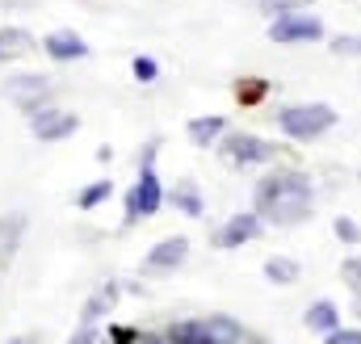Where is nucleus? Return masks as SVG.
Masks as SVG:
<instances>
[{
  "label": "nucleus",
  "instance_id": "obj_28",
  "mask_svg": "<svg viewBox=\"0 0 361 344\" xmlns=\"http://www.w3.org/2000/svg\"><path fill=\"white\" fill-rule=\"evenodd\" d=\"M160 147H164V143H160V135L143 143V152H139V172H143V168H156V156H160Z\"/></svg>",
  "mask_w": 361,
  "mask_h": 344
},
{
  "label": "nucleus",
  "instance_id": "obj_26",
  "mask_svg": "<svg viewBox=\"0 0 361 344\" xmlns=\"http://www.w3.org/2000/svg\"><path fill=\"white\" fill-rule=\"evenodd\" d=\"M139 336H143V332L130 328V324H109V328H105V340L109 344H139Z\"/></svg>",
  "mask_w": 361,
  "mask_h": 344
},
{
  "label": "nucleus",
  "instance_id": "obj_11",
  "mask_svg": "<svg viewBox=\"0 0 361 344\" xmlns=\"http://www.w3.org/2000/svg\"><path fill=\"white\" fill-rule=\"evenodd\" d=\"M118 298H122V285H118V281H101L89 298H85V307H80V324H85V328H97V319L114 315Z\"/></svg>",
  "mask_w": 361,
  "mask_h": 344
},
{
  "label": "nucleus",
  "instance_id": "obj_9",
  "mask_svg": "<svg viewBox=\"0 0 361 344\" xmlns=\"http://www.w3.org/2000/svg\"><path fill=\"white\" fill-rule=\"evenodd\" d=\"M42 55L47 59H55V63H76V59H89V42H85V34H76V30H51L42 42Z\"/></svg>",
  "mask_w": 361,
  "mask_h": 344
},
{
  "label": "nucleus",
  "instance_id": "obj_19",
  "mask_svg": "<svg viewBox=\"0 0 361 344\" xmlns=\"http://www.w3.org/2000/svg\"><path fill=\"white\" fill-rule=\"evenodd\" d=\"M265 277H269L273 285H294V281H302V264L294 257H269L265 260Z\"/></svg>",
  "mask_w": 361,
  "mask_h": 344
},
{
  "label": "nucleus",
  "instance_id": "obj_8",
  "mask_svg": "<svg viewBox=\"0 0 361 344\" xmlns=\"http://www.w3.org/2000/svg\"><path fill=\"white\" fill-rule=\"evenodd\" d=\"M261 231H265V223H261V214H257V210L231 214V219L214 231V248H219V252H235V248H244V244L261 240Z\"/></svg>",
  "mask_w": 361,
  "mask_h": 344
},
{
  "label": "nucleus",
  "instance_id": "obj_21",
  "mask_svg": "<svg viewBox=\"0 0 361 344\" xmlns=\"http://www.w3.org/2000/svg\"><path fill=\"white\" fill-rule=\"evenodd\" d=\"M332 235H336L345 248H357L361 244V223L349 219V214H336V219H332Z\"/></svg>",
  "mask_w": 361,
  "mask_h": 344
},
{
  "label": "nucleus",
  "instance_id": "obj_27",
  "mask_svg": "<svg viewBox=\"0 0 361 344\" xmlns=\"http://www.w3.org/2000/svg\"><path fill=\"white\" fill-rule=\"evenodd\" d=\"M324 344H361V328H349V324H345V328L328 332V336H324Z\"/></svg>",
  "mask_w": 361,
  "mask_h": 344
},
{
  "label": "nucleus",
  "instance_id": "obj_3",
  "mask_svg": "<svg viewBox=\"0 0 361 344\" xmlns=\"http://www.w3.org/2000/svg\"><path fill=\"white\" fill-rule=\"evenodd\" d=\"M219 156L231 168H252V164H273L277 160V147H273L269 139L252 135V130H227L223 143H219Z\"/></svg>",
  "mask_w": 361,
  "mask_h": 344
},
{
  "label": "nucleus",
  "instance_id": "obj_32",
  "mask_svg": "<svg viewBox=\"0 0 361 344\" xmlns=\"http://www.w3.org/2000/svg\"><path fill=\"white\" fill-rule=\"evenodd\" d=\"M114 160V147H97V164H109Z\"/></svg>",
  "mask_w": 361,
  "mask_h": 344
},
{
  "label": "nucleus",
  "instance_id": "obj_25",
  "mask_svg": "<svg viewBox=\"0 0 361 344\" xmlns=\"http://www.w3.org/2000/svg\"><path fill=\"white\" fill-rule=\"evenodd\" d=\"M311 0H261V8L269 13V21L273 17H286V13H302Z\"/></svg>",
  "mask_w": 361,
  "mask_h": 344
},
{
  "label": "nucleus",
  "instance_id": "obj_23",
  "mask_svg": "<svg viewBox=\"0 0 361 344\" xmlns=\"http://www.w3.org/2000/svg\"><path fill=\"white\" fill-rule=\"evenodd\" d=\"M332 55L361 59V34H336V38H332Z\"/></svg>",
  "mask_w": 361,
  "mask_h": 344
},
{
  "label": "nucleus",
  "instance_id": "obj_30",
  "mask_svg": "<svg viewBox=\"0 0 361 344\" xmlns=\"http://www.w3.org/2000/svg\"><path fill=\"white\" fill-rule=\"evenodd\" d=\"M0 4H4V8H34L38 0H0Z\"/></svg>",
  "mask_w": 361,
  "mask_h": 344
},
{
  "label": "nucleus",
  "instance_id": "obj_4",
  "mask_svg": "<svg viewBox=\"0 0 361 344\" xmlns=\"http://www.w3.org/2000/svg\"><path fill=\"white\" fill-rule=\"evenodd\" d=\"M0 92L30 118L34 109H42V105H51V97H55V80L51 76H42V72H17V76H4V85Z\"/></svg>",
  "mask_w": 361,
  "mask_h": 344
},
{
  "label": "nucleus",
  "instance_id": "obj_29",
  "mask_svg": "<svg viewBox=\"0 0 361 344\" xmlns=\"http://www.w3.org/2000/svg\"><path fill=\"white\" fill-rule=\"evenodd\" d=\"M68 344H101V332H97V328H85V324H80V328H76V336H72Z\"/></svg>",
  "mask_w": 361,
  "mask_h": 344
},
{
  "label": "nucleus",
  "instance_id": "obj_22",
  "mask_svg": "<svg viewBox=\"0 0 361 344\" xmlns=\"http://www.w3.org/2000/svg\"><path fill=\"white\" fill-rule=\"evenodd\" d=\"M130 72H135L139 85H156V80H160V63H156L152 55H135V59H130Z\"/></svg>",
  "mask_w": 361,
  "mask_h": 344
},
{
  "label": "nucleus",
  "instance_id": "obj_7",
  "mask_svg": "<svg viewBox=\"0 0 361 344\" xmlns=\"http://www.w3.org/2000/svg\"><path fill=\"white\" fill-rule=\"evenodd\" d=\"M324 38V21L315 13H286V17H273L269 21V42L277 47H294V42H319Z\"/></svg>",
  "mask_w": 361,
  "mask_h": 344
},
{
  "label": "nucleus",
  "instance_id": "obj_1",
  "mask_svg": "<svg viewBox=\"0 0 361 344\" xmlns=\"http://www.w3.org/2000/svg\"><path fill=\"white\" fill-rule=\"evenodd\" d=\"M315 206V185L302 168H273L252 189V210L273 227H302Z\"/></svg>",
  "mask_w": 361,
  "mask_h": 344
},
{
  "label": "nucleus",
  "instance_id": "obj_17",
  "mask_svg": "<svg viewBox=\"0 0 361 344\" xmlns=\"http://www.w3.org/2000/svg\"><path fill=\"white\" fill-rule=\"evenodd\" d=\"M21 231H25V214H4L0 219V269H8L17 257V244H21Z\"/></svg>",
  "mask_w": 361,
  "mask_h": 344
},
{
  "label": "nucleus",
  "instance_id": "obj_33",
  "mask_svg": "<svg viewBox=\"0 0 361 344\" xmlns=\"http://www.w3.org/2000/svg\"><path fill=\"white\" fill-rule=\"evenodd\" d=\"M353 311H357V319H361V298H353Z\"/></svg>",
  "mask_w": 361,
  "mask_h": 344
},
{
  "label": "nucleus",
  "instance_id": "obj_24",
  "mask_svg": "<svg viewBox=\"0 0 361 344\" xmlns=\"http://www.w3.org/2000/svg\"><path fill=\"white\" fill-rule=\"evenodd\" d=\"M341 277L353 290V298H361V257H345L341 260Z\"/></svg>",
  "mask_w": 361,
  "mask_h": 344
},
{
  "label": "nucleus",
  "instance_id": "obj_12",
  "mask_svg": "<svg viewBox=\"0 0 361 344\" xmlns=\"http://www.w3.org/2000/svg\"><path fill=\"white\" fill-rule=\"evenodd\" d=\"M185 135H189V147H219L223 135H227V118L223 113H202V118H189L185 122Z\"/></svg>",
  "mask_w": 361,
  "mask_h": 344
},
{
  "label": "nucleus",
  "instance_id": "obj_18",
  "mask_svg": "<svg viewBox=\"0 0 361 344\" xmlns=\"http://www.w3.org/2000/svg\"><path fill=\"white\" fill-rule=\"evenodd\" d=\"M269 88H273V85L265 80V76H240L231 92H235V101H240L244 109H257V105H265V97H269Z\"/></svg>",
  "mask_w": 361,
  "mask_h": 344
},
{
  "label": "nucleus",
  "instance_id": "obj_14",
  "mask_svg": "<svg viewBox=\"0 0 361 344\" xmlns=\"http://www.w3.org/2000/svg\"><path fill=\"white\" fill-rule=\"evenodd\" d=\"M202 324H206V340L210 344H244L248 340V332H244V324L235 315L214 311V315H202Z\"/></svg>",
  "mask_w": 361,
  "mask_h": 344
},
{
  "label": "nucleus",
  "instance_id": "obj_6",
  "mask_svg": "<svg viewBox=\"0 0 361 344\" xmlns=\"http://www.w3.org/2000/svg\"><path fill=\"white\" fill-rule=\"evenodd\" d=\"M76 130H80V113H72V109L42 105V109L30 113V135H34L38 143H63V139H72Z\"/></svg>",
  "mask_w": 361,
  "mask_h": 344
},
{
  "label": "nucleus",
  "instance_id": "obj_20",
  "mask_svg": "<svg viewBox=\"0 0 361 344\" xmlns=\"http://www.w3.org/2000/svg\"><path fill=\"white\" fill-rule=\"evenodd\" d=\"M114 197V180H92V185H85L80 193H76V206L80 210H97L101 202H109Z\"/></svg>",
  "mask_w": 361,
  "mask_h": 344
},
{
  "label": "nucleus",
  "instance_id": "obj_31",
  "mask_svg": "<svg viewBox=\"0 0 361 344\" xmlns=\"http://www.w3.org/2000/svg\"><path fill=\"white\" fill-rule=\"evenodd\" d=\"M4 344H38V332H25V336H13V340H4Z\"/></svg>",
  "mask_w": 361,
  "mask_h": 344
},
{
  "label": "nucleus",
  "instance_id": "obj_2",
  "mask_svg": "<svg viewBox=\"0 0 361 344\" xmlns=\"http://www.w3.org/2000/svg\"><path fill=\"white\" fill-rule=\"evenodd\" d=\"M336 122H341V113H336L328 101H307V105H286V109H277V126H281V135L294 139V143H311V139L328 135Z\"/></svg>",
  "mask_w": 361,
  "mask_h": 344
},
{
  "label": "nucleus",
  "instance_id": "obj_5",
  "mask_svg": "<svg viewBox=\"0 0 361 344\" xmlns=\"http://www.w3.org/2000/svg\"><path fill=\"white\" fill-rule=\"evenodd\" d=\"M164 180L156 176V168H143L139 172V180L126 189V227H135L139 219H152V214H160V206H164Z\"/></svg>",
  "mask_w": 361,
  "mask_h": 344
},
{
  "label": "nucleus",
  "instance_id": "obj_13",
  "mask_svg": "<svg viewBox=\"0 0 361 344\" xmlns=\"http://www.w3.org/2000/svg\"><path fill=\"white\" fill-rule=\"evenodd\" d=\"M34 47H38V38H34L25 25H0V63H4V68L17 63V59H25Z\"/></svg>",
  "mask_w": 361,
  "mask_h": 344
},
{
  "label": "nucleus",
  "instance_id": "obj_16",
  "mask_svg": "<svg viewBox=\"0 0 361 344\" xmlns=\"http://www.w3.org/2000/svg\"><path fill=\"white\" fill-rule=\"evenodd\" d=\"M164 202H169L177 214H185V219H202V214H206V202H202V193H197L193 180H177V185L164 193Z\"/></svg>",
  "mask_w": 361,
  "mask_h": 344
},
{
  "label": "nucleus",
  "instance_id": "obj_15",
  "mask_svg": "<svg viewBox=\"0 0 361 344\" xmlns=\"http://www.w3.org/2000/svg\"><path fill=\"white\" fill-rule=\"evenodd\" d=\"M302 324H307V332H319V336L345 328V324H341V307H336L332 298H315V302L302 311Z\"/></svg>",
  "mask_w": 361,
  "mask_h": 344
},
{
  "label": "nucleus",
  "instance_id": "obj_10",
  "mask_svg": "<svg viewBox=\"0 0 361 344\" xmlns=\"http://www.w3.org/2000/svg\"><path fill=\"white\" fill-rule=\"evenodd\" d=\"M189 260V240L185 235H169V240H160L147 257H143V269L147 273H173Z\"/></svg>",
  "mask_w": 361,
  "mask_h": 344
}]
</instances>
